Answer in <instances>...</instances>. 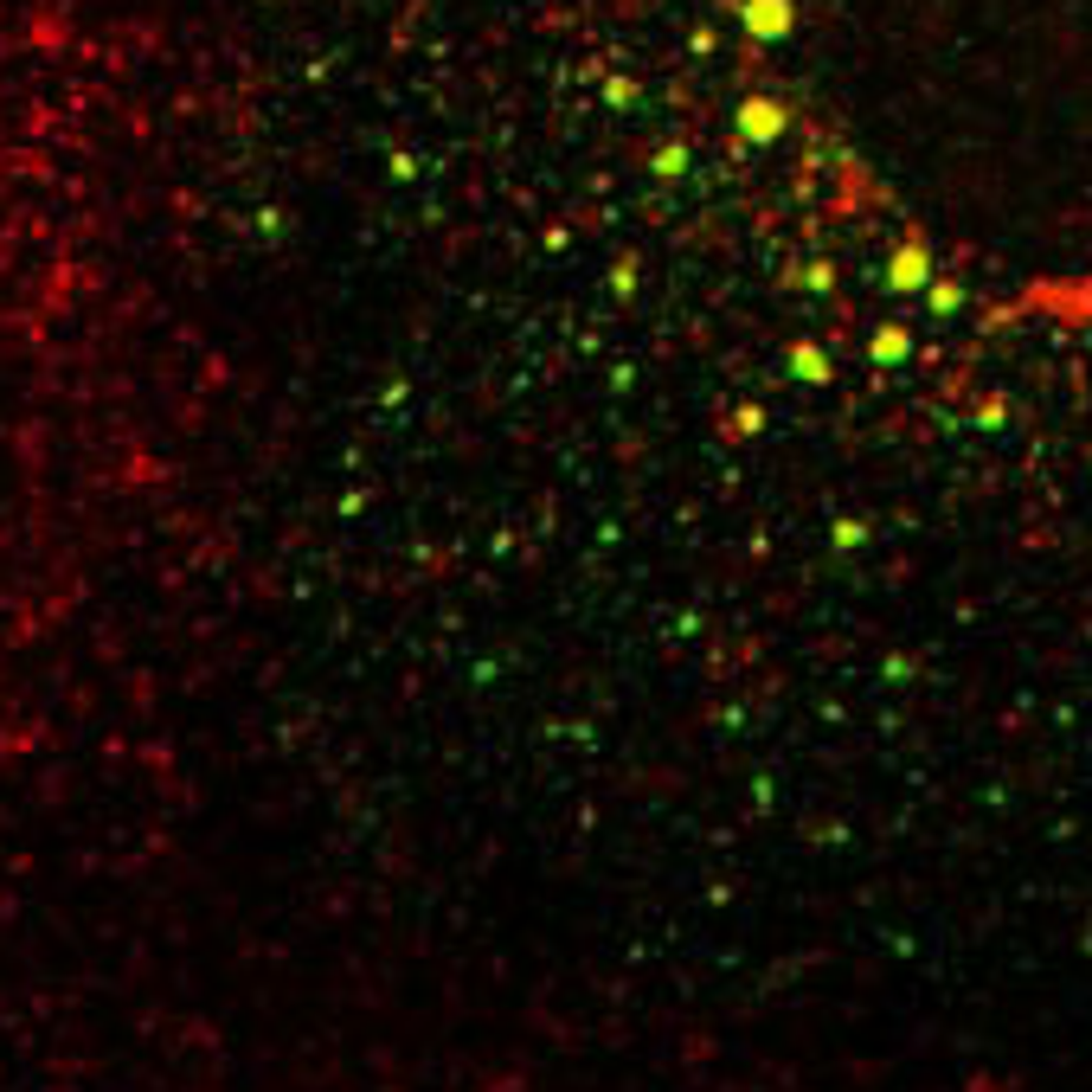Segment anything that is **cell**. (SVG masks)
<instances>
[{
  "mask_svg": "<svg viewBox=\"0 0 1092 1092\" xmlns=\"http://www.w3.org/2000/svg\"><path fill=\"white\" fill-rule=\"evenodd\" d=\"M65 463V341L39 232L0 167V604L39 559Z\"/></svg>",
  "mask_w": 1092,
  "mask_h": 1092,
  "instance_id": "1",
  "label": "cell"
}]
</instances>
